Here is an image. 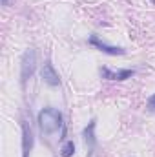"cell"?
Segmentation results:
<instances>
[{
	"mask_svg": "<svg viewBox=\"0 0 155 157\" xmlns=\"http://www.w3.org/2000/svg\"><path fill=\"white\" fill-rule=\"evenodd\" d=\"M37 122L42 133H55L62 128V113L57 108H42L37 115Z\"/></svg>",
	"mask_w": 155,
	"mask_h": 157,
	"instance_id": "1",
	"label": "cell"
},
{
	"mask_svg": "<svg viewBox=\"0 0 155 157\" xmlns=\"http://www.w3.org/2000/svg\"><path fill=\"white\" fill-rule=\"evenodd\" d=\"M35 68H37V53L33 49H26L22 55V60H20V82H22V86L35 73Z\"/></svg>",
	"mask_w": 155,
	"mask_h": 157,
	"instance_id": "2",
	"label": "cell"
},
{
	"mask_svg": "<svg viewBox=\"0 0 155 157\" xmlns=\"http://www.w3.org/2000/svg\"><path fill=\"white\" fill-rule=\"evenodd\" d=\"M88 44H91L93 48H97L99 51H102V53H106V55H124L126 53V49L124 48H119V46H110V44H106V42H102V40L99 39L97 35H89V39H88Z\"/></svg>",
	"mask_w": 155,
	"mask_h": 157,
	"instance_id": "3",
	"label": "cell"
},
{
	"mask_svg": "<svg viewBox=\"0 0 155 157\" xmlns=\"http://www.w3.org/2000/svg\"><path fill=\"white\" fill-rule=\"evenodd\" d=\"M33 130L28 124V121L22 119V157H29V152L33 150Z\"/></svg>",
	"mask_w": 155,
	"mask_h": 157,
	"instance_id": "4",
	"label": "cell"
},
{
	"mask_svg": "<svg viewBox=\"0 0 155 157\" xmlns=\"http://www.w3.org/2000/svg\"><path fill=\"white\" fill-rule=\"evenodd\" d=\"M40 77H42V80H44L47 86H60V77H59V73L55 71V68H53V64H51L49 60L42 64V68H40Z\"/></svg>",
	"mask_w": 155,
	"mask_h": 157,
	"instance_id": "5",
	"label": "cell"
},
{
	"mask_svg": "<svg viewBox=\"0 0 155 157\" xmlns=\"http://www.w3.org/2000/svg\"><path fill=\"white\" fill-rule=\"evenodd\" d=\"M135 75L133 70H119V71H112L110 68L102 66L100 68V77L108 78V80H126V78H131Z\"/></svg>",
	"mask_w": 155,
	"mask_h": 157,
	"instance_id": "6",
	"label": "cell"
},
{
	"mask_svg": "<svg viewBox=\"0 0 155 157\" xmlns=\"http://www.w3.org/2000/svg\"><path fill=\"white\" fill-rule=\"evenodd\" d=\"M95 126H97V119H91V121L88 122V126L84 128V132H82V137H84V141H86V144H88L89 148H93L95 143H97V137H95Z\"/></svg>",
	"mask_w": 155,
	"mask_h": 157,
	"instance_id": "7",
	"label": "cell"
},
{
	"mask_svg": "<svg viewBox=\"0 0 155 157\" xmlns=\"http://www.w3.org/2000/svg\"><path fill=\"white\" fill-rule=\"evenodd\" d=\"M75 154V143L73 141H66L60 148V155L62 157H71Z\"/></svg>",
	"mask_w": 155,
	"mask_h": 157,
	"instance_id": "8",
	"label": "cell"
},
{
	"mask_svg": "<svg viewBox=\"0 0 155 157\" xmlns=\"http://www.w3.org/2000/svg\"><path fill=\"white\" fill-rule=\"evenodd\" d=\"M146 108H148V112H152V113H155V93L148 99V102H146Z\"/></svg>",
	"mask_w": 155,
	"mask_h": 157,
	"instance_id": "9",
	"label": "cell"
},
{
	"mask_svg": "<svg viewBox=\"0 0 155 157\" xmlns=\"http://www.w3.org/2000/svg\"><path fill=\"white\" fill-rule=\"evenodd\" d=\"M2 2V6H9V0H0Z\"/></svg>",
	"mask_w": 155,
	"mask_h": 157,
	"instance_id": "10",
	"label": "cell"
},
{
	"mask_svg": "<svg viewBox=\"0 0 155 157\" xmlns=\"http://www.w3.org/2000/svg\"><path fill=\"white\" fill-rule=\"evenodd\" d=\"M152 4H155V0H152Z\"/></svg>",
	"mask_w": 155,
	"mask_h": 157,
	"instance_id": "11",
	"label": "cell"
}]
</instances>
